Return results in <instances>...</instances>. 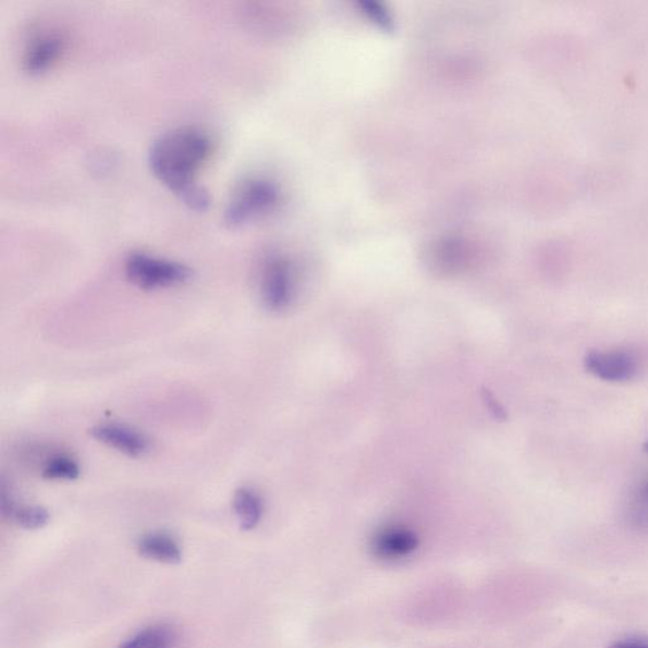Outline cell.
<instances>
[{"label": "cell", "mask_w": 648, "mask_h": 648, "mask_svg": "<svg viewBox=\"0 0 648 648\" xmlns=\"http://www.w3.org/2000/svg\"><path fill=\"white\" fill-rule=\"evenodd\" d=\"M213 152V143L205 131L186 126L167 132L155 140L148 163L159 182L198 212L209 207V195L195 178Z\"/></svg>", "instance_id": "cell-1"}, {"label": "cell", "mask_w": 648, "mask_h": 648, "mask_svg": "<svg viewBox=\"0 0 648 648\" xmlns=\"http://www.w3.org/2000/svg\"><path fill=\"white\" fill-rule=\"evenodd\" d=\"M279 192L274 184L262 179H249L240 184L231 195L224 210V223L239 229L260 217L277 205Z\"/></svg>", "instance_id": "cell-2"}, {"label": "cell", "mask_w": 648, "mask_h": 648, "mask_svg": "<svg viewBox=\"0 0 648 648\" xmlns=\"http://www.w3.org/2000/svg\"><path fill=\"white\" fill-rule=\"evenodd\" d=\"M124 270L131 283L144 291L181 285L192 277V270L185 265L145 253L131 254Z\"/></svg>", "instance_id": "cell-3"}, {"label": "cell", "mask_w": 648, "mask_h": 648, "mask_svg": "<svg viewBox=\"0 0 648 648\" xmlns=\"http://www.w3.org/2000/svg\"><path fill=\"white\" fill-rule=\"evenodd\" d=\"M585 369L596 378L609 382L634 379L638 372L636 357L626 351H590L584 357Z\"/></svg>", "instance_id": "cell-4"}, {"label": "cell", "mask_w": 648, "mask_h": 648, "mask_svg": "<svg viewBox=\"0 0 648 648\" xmlns=\"http://www.w3.org/2000/svg\"><path fill=\"white\" fill-rule=\"evenodd\" d=\"M65 50V41L58 33L37 34L30 38L23 52V69L30 75H40L60 60Z\"/></svg>", "instance_id": "cell-5"}, {"label": "cell", "mask_w": 648, "mask_h": 648, "mask_svg": "<svg viewBox=\"0 0 648 648\" xmlns=\"http://www.w3.org/2000/svg\"><path fill=\"white\" fill-rule=\"evenodd\" d=\"M261 294L265 306L271 310L288 307L293 295L291 265L283 259H272L264 269Z\"/></svg>", "instance_id": "cell-6"}, {"label": "cell", "mask_w": 648, "mask_h": 648, "mask_svg": "<svg viewBox=\"0 0 648 648\" xmlns=\"http://www.w3.org/2000/svg\"><path fill=\"white\" fill-rule=\"evenodd\" d=\"M91 436L99 442L130 457H140L150 451V441H148L147 437L124 425H98L91 429Z\"/></svg>", "instance_id": "cell-7"}, {"label": "cell", "mask_w": 648, "mask_h": 648, "mask_svg": "<svg viewBox=\"0 0 648 648\" xmlns=\"http://www.w3.org/2000/svg\"><path fill=\"white\" fill-rule=\"evenodd\" d=\"M418 546V536L411 529L389 527L372 538L371 550L381 560H401L412 555Z\"/></svg>", "instance_id": "cell-8"}, {"label": "cell", "mask_w": 648, "mask_h": 648, "mask_svg": "<svg viewBox=\"0 0 648 648\" xmlns=\"http://www.w3.org/2000/svg\"><path fill=\"white\" fill-rule=\"evenodd\" d=\"M140 555L163 564H178L182 560V549L174 537L168 534L154 533L139 538Z\"/></svg>", "instance_id": "cell-9"}, {"label": "cell", "mask_w": 648, "mask_h": 648, "mask_svg": "<svg viewBox=\"0 0 648 648\" xmlns=\"http://www.w3.org/2000/svg\"><path fill=\"white\" fill-rule=\"evenodd\" d=\"M233 510L237 515L240 527L252 530L259 525L262 517L261 498L253 489L241 488L234 494Z\"/></svg>", "instance_id": "cell-10"}, {"label": "cell", "mask_w": 648, "mask_h": 648, "mask_svg": "<svg viewBox=\"0 0 648 648\" xmlns=\"http://www.w3.org/2000/svg\"><path fill=\"white\" fill-rule=\"evenodd\" d=\"M174 634L167 626H154L138 632L120 648H171L174 643Z\"/></svg>", "instance_id": "cell-11"}, {"label": "cell", "mask_w": 648, "mask_h": 648, "mask_svg": "<svg viewBox=\"0 0 648 648\" xmlns=\"http://www.w3.org/2000/svg\"><path fill=\"white\" fill-rule=\"evenodd\" d=\"M3 512L11 514L15 522L26 529L42 528L50 519L49 512L38 505L15 506L11 503L3 505Z\"/></svg>", "instance_id": "cell-12"}, {"label": "cell", "mask_w": 648, "mask_h": 648, "mask_svg": "<svg viewBox=\"0 0 648 648\" xmlns=\"http://www.w3.org/2000/svg\"><path fill=\"white\" fill-rule=\"evenodd\" d=\"M81 467L69 456H54L44 468V478L73 481L80 478Z\"/></svg>", "instance_id": "cell-13"}, {"label": "cell", "mask_w": 648, "mask_h": 648, "mask_svg": "<svg viewBox=\"0 0 648 648\" xmlns=\"http://www.w3.org/2000/svg\"><path fill=\"white\" fill-rule=\"evenodd\" d=\"M608 648H648V643L646 641H621L615 643Z\"/></svg>", "instance_id": "cell-14"}, {"label": "cell", "mask_w": 648, "mask_h": 648, "mask_svg": "<svg viewBox=\"0 0 648 648\" xmlns=\"http://www.w3.org/2000/svg\"><path fill=\"white\" fill-rule=\"evenodd\" d=\"M639 501L648 506V481H646L641 489H639Z\"/></svg>", "instance_id": "cell-15"}, {"label": "cell", "mask_w": 648, "mask_h": 648, "mask_svg": "<svg viewBox=\"0 0 648 648\" xmlns=\"http://www.w3.org/2000/svg\"><path fill=\"white\" fill-rule=\"evenodd\" d=\"M645 451H646V452H647V454H648V441H647V442H646V444H645Z\"/></svg>", "instance_id": "cell-16"}]
</instances>
